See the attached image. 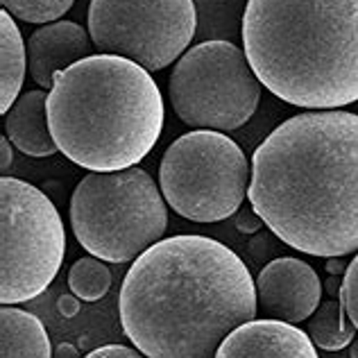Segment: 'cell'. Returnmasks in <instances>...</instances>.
<instances>
[{"label": "cell", "mask_w": 358, "mask_h": 358, "mask_svg": "<svg viewBox=\"0 0 358 358\" xmlns=\"http://www.w3.org/2000/svg\"><path fill=\"white\" fill-rule=\"evenodd\" d=\"M341 281H338L336 279V275H331V277H329V281H327V290H329V293H331V295H336V293H341Z\"/></svg>", "instance_id": "obj_26"}, {"label": "cell", "mask_w": 358, "mask_h": 358, "mask_svg": "<svg viewBox=\"0 0 358 358\" xmlns=\"http://www.w3.org/2000/svg\"><path fill=\"white\" fill-rule=\"evenodd\" d=\"M0 301L23 304L45 293L66 254L57 206L39 188L0 177Z\"/></svg>", "instance_id": "obj_7"}, {"label": "cell", "mask_w": 358, "mask_h": 358, "mask_svg": "<svg viewBox=\"0 0 358 358\" xmlns=\"http://www.w3.org/2000/svg\"><path fill=\"white\" fill-rule=\"evenodd\" d=\"M263 84L248 55L231 41H204L186 50L168 80L179 120L193 129L234 131L259 107Z\"/></svg>", "instance_id": "obj_8"}, {"label": "cell", "mask_w": 358, "mask_h": 358, "mask_svg": "<svg viewBox=\"0 0 358 358\" xmlns=\"http://www.w3.org/2000/svg\"><path fill=\"white\" fill-rule=\"evenodd\" d=\"M197 30L193 0H91L89 34L96 50L155 73L182 57Z\"/></svg>", "instance_id": "obj_9"}, {"label": "cell", "mask_w": 358, "mask_h": 358, "mask_svg": "<svg viewBox=\"0 0 358 358\" xmlns=\"http://www.w3.org/2000/svg\"><path fill=\"white\" fill-rule=\"evenodd\" d=\"M5 136L27 157H52L57 143L48 122V93L25 91L5 114Z\"/></svg>", "instance_id": "obj_13"}, {"label": "cell", "mask_w": 358, "mask_h": 358, "mask_svg": "<svg viewBox=\"0 0 358 358\" xmlns=\"http://www.w3.org/2000/svg\"><path fill=\"white\" fill-rule=\"evenodd\" d=\"M338 299H341V304L345 306L347 315H350L352 324L358 331V254L350 261V268H347V272H345Z\"/></svg>", "instance_id": "obj_19"}, {"label": "cell", "mask_w": 358, "mask_h": 358, "mask_svg": "<svg viewBox=\"0 0 358 358\" xmlns=\"http://www.w3.org/2000/svg\"><path fill=\"white\" fill-rule=\"evenodd\" d=\"M308 336L320 350L338 352L354 343L356 327L352 324L345 306L338 301H324L317 310L308 317Z\"/></svg>", "instance_id": "obj_16"}, {"label": "cell", "mask_w": 358, "mask_h": 358, "mask_svg": "<svg viewBox=\"0 0 358 358\" xmlns=\"http://www.w3.org/2000/svg\"><path fill=\"white\" fill-rule=\"evenodd\" d=\"M243 50L288 105L329 111L358 102V0H248Z\"/></svg>", "instance_id": "obj_3"}, {"label": "cell", "mask_w": 358, "mask_h": 358, "mask_svg": "<svg viewBox=\"0 0 358 358\" xmlns=\"http://www.w3.org/2000/svg\"><path fill=\"white\" fill-rule=\"evenodd\" d=\"M84 358H148L145 354H141L138 350H131V347L125 345H105L93 350L91 354H87Z\"/></svg>", "instance_id": "obj_20"}, {"label": "cell", "mask_w": 358, "mask_h": 358, "mask_svg": "<svg viewBox=\"0 0 358 358\" xmlns=\"http://www.w3.org/2000/svg\"><path fill=\"white\" fill-rule=\"evenodd\" d=\"M0 111L7 114L21 98V87L27 73V48L14 16L0 12Z\"/></svg>", "instance_id": "obj_15"}, {"label": "cell", "mask_w": 358, "mask_h": 358, "mask_svg": "<svg viewBox=\"0 0 358 358\" xmlns=\"http://www.w3.org/2000/svg\"><path fill=\"white\" fill-rule=\"evenodd\" d=\"M252 164L222 131L193 129L166 150L159 186L175 213L193 222L236 215L250 193Z\"/></svg>", "instance_id": "obj_6"}, {"label": "cell", "mask_w": 358, "mask_h": 358, "mask_svg": "<svg viewBox=\"0 0 358 358\" xmlns=\"http://www.w3.org/2000/svg\"><path fill=\"white\" fill-rule=\"evenodd\" d=\"M347 268H350V263H345L343 257H331V259L327 261V270L331 272V275H336V277L345 275Z\"/></svg>", "instance_id": "obj_24"}, {"label": "cell", "mask_w": 358, "mask_h": 358, "mask_svg": "<svg viewBox=\"0 0 358 358\" xmlns=\"http://www.w3.org/2000/svg\"><path fill=\"white\" fill-rule=\"evenodd\" d=\"M118 310L148 358H215L224 338L257 320V281L227 245L182 234L131 263Z\"/></svg>", "instance_id": "obj_1"}, {"label": "cell", "mask_w": 358, "mask_h": 358, "mask_svg": "<svg viewBox=\"0 0 358 358\" xmlns=\"http://www.w3.org/2000/svg\"><path fill=\"white\" fill-rule=\"evenodd\" d=\"M52 358H80V352H78V347H75V345L64 343L52 352Z\"/></svg>", "instance_id": "obj_25"}, {"label": "cell", "mask_w": 358, "mask_h": 358, "mask_svg": "<svg viewBox=\"0 0 358 358\" xmlns=\"http://www.w3.org/2000/svg\"><path fill=\"white\" fill-rule=\"evenodd\" d=\"M248 197L297 252H358V116L329 109L284 120L254 150Z\"/></svg>", "instance_id": "obj_2"}, {"label": "cell", "mask_w": 358, "mask_h": 358, "mask_svg": "<svg viewBox=\"0 0 358 358\" xmlns=\"http://www.w3.org/2000/svg\"><path fill=\"white\" fill-rule=\"evenodd\" d=\"M12 145H14V143H9V138H7V136L0 138V152H3V159H0V168H3V171H7V168L12 166V162H14Z\"/></svg>", "instance_id": "obj_23"}, {"label": "cell", "mask_w": 358, "mask_h": 358, "mask_svg": "<svg viewBox=\"0 0 358 358\" xmlns=\"http://www.w3.org/2000/svg\"><path fill=\"white\" fill-rule=\"evenodd\" d=\"M0 358H52V345L43 322L16 306L0 310Z\"/></svg>", "instance_id": "obj_14"}, {"label": "cell", "mask_w": 358, "mask_h": 358, "mask_svg": "<svg viewBox=\"0 0 358 358\" xmlns=\"http://www.w3.org/2000/svg\"><path fill=\"white\" fill-rule=\"evenodd\" d=\"M162 186L143 168L91 173L71 197V227L91 257L134 263L164 241L168 206Z\"/></svg>", "instance_id": "obj_5"}, {"label": "cell", "mask_w": 358, "mask_h": 358, "mask_svg": "<svg viewBox=\"0 0 358 358\" xmlns=\"http://www.w3.org/2000/svg\"><path fill=\"white\" fill-rule=\"evenodd\" d=\"M69 288L73 295H78L84 301H98L111 288V272L105 266V261L96 257H84L73 263L69 272Z\"/></svg>", "instance_id": "obj_17"}, {"label": "cell", "mask_w": 358, "mask_h": 358, "mask_svg": "<svg viewBox=\"0 0 358 358\" xmlns=\"http://www.w3.org/2000/svg\"><path fill=\"white\" fill-rule=\"evenodd\" d=\"M164 96L150 71L118 55H91L57 73L48 122L59 152L91 173L136 166L164 129Z\"/></svg>", "instance_id": "obj_4"}, {"label": "cell", "mask_w": 358, "mask_h": 358, "mask_svg": "<svg viewBox=\"0 0 358 358\" xmlns=\"http://www.w3.org/2000/svg\"><path fill=\"white\" fill-rule=\"evenodd\" d=\"M93 39L89 30L73 21H55L39 27L27 39V71L34 84L52 89L57 73L91 57Z\"/></svg>", "instance_id": "obj_11"}, {"label": "cell", "mask_w": 358, "mask_h": 358, "mask_svg": "<svg viewBox=\"0 0 358 358\" xmlns=\"http://www.w3.org/2000/svg\"><path fill=\"white\" fill-rule=\"evenodd\" d=\"M215 358H320L315 343L295 324L281 320H252L231 331Z\"/></svg>", "instance_id": "obj_12"}, {"label": "cell", "mask_w": 358, "mask_h": 358, "mask_svg": "<svg viewBox=\"0 0 358 358\" xmlns=\"http://www.w3.org/2000/svg\"><path fill=\"white\" fill-rule=\"evenodd\" d=\"M322 281L308 263L284 257L270 261L257 277V304L270 320L299 324L320 306Z\"/></svg>", "instance_id": "obj_10"}, {"label": "cell", "mask_w": 358, "mask_h": 358, "mask_svg": "<svg viewBox=\"0 0 358 358\" xmlns=\"http://www.w3.org/2000/svg\"><path fill=\"white\" fill-rule=\"evenodd\" d=\"M57 306H59L62 315L73 317V315L80 313V297L78 295H62L59 301H57Z\"/></svg>", "instance_id": "obj_22"}, {"label": "cell", "mask_w": 358, "mask_h": 358, "mask_svg": "<svg viewBox=\"0 0 358 358\" xmlns=\"http://www.w3.org/2000/svg\"><path fill=\"white\" fill-rule=\"evenodd\" d=\"M350 356L352 358H358V338H354V343L350 345Z\"/></svg>", "instance_id": "obj_27"}, {"label": "cell", "mask_w": 358, "mask_h": 358, "mask_svg": "<svg viewBox=\"0 0 358 358\" xmlns=\"http://www.w3.org/2000/svg\"><path fill=\"white\" fill-rule=\"evenodd\" d=\"M234 224L241 234H257L266 222L254 209H238V213L234 215Z\"/></svg>", "instance_id": "obj_21"}, {"label": "cell", "mask_w": 358, "mask_h": 358, "mask_svg": "<svg viewBox=\"0 0 358 358\" xmlns=\"http://www.w3.org/2000/svg\"><path fill=\"white\" fill-rule=\"evenodd\" d=\"M3 9L25 23H55L75 5V0H0Z\"/></svg>", "instance_id": "obj_18"}]
</instances>
